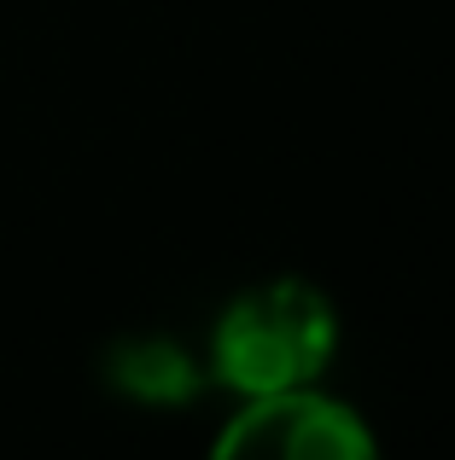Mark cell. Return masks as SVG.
Wrapping results in <instances>:
<instances>
[{"instance_id": "cell-1", "label": "cell", "mask_w": 455, "mask_h": 460, "mask_svg": "<svg viewBox=\"0 0 455 460\" xmlns=\"http://www.w3.org/2000/svg\"><path fill=\"white\" fill-rule=\"evenodd\" d=\"M339 349V309L321 286L281 274L245 286L210 332V379L234 396H286L309 391Z\"/></svg>"}, {"instance_id": "cell-2", "label": "cell", "mask_w": 455, "mask_h": 460, "mask_svg": "<svg viewBox=\"0 0 455 460\" xmlns=\"http://www.w3.org/2000/svg\"><path fill=\"white\" fill-rule=\"evenodd\" d=\"M210 460H379L368 420L316 385L286 396H251L217 431Z\"/></svg>"}, {"instance_id": "cell-3", "label": "cell", "mask_w": 455, "mask_h": 460, "mask_svg": "<svg viewBox=\"0 0 455 460\" xmlns=\"http://www.w3.org/2000/svg\"><path fill=\"white\" fill-rule=\"evenodd\" d=\"M105 379H112V391H123L140 408H182L199 396L205 373L175 338H123L105 356Z\"/></svg>"}]
</instances>
